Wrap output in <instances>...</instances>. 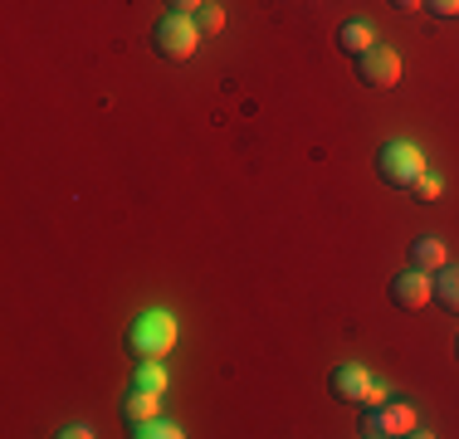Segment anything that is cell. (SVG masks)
Listing matches in <instances>:
<instances>
[{"instance_id":"obj_1","label":"cell","mask_w":459,"mask_h":439,"mask_svg":"<svg viewBox=\"0 0 459 439\" xmlns=\"http://www.w3.org/2000/svg\"><path fill=\"white\" fill-rule=\"evenodd\" d=\"M171 347H177V317L161 313V307L142 313L133 323V332H127V351H133L137 361H161Z\"/></svg>"},{"instance_id":"obj_9","label":"cell","mask_w":459,"mask_h":439,"mask_svg":"<svg viewBox=\"0 0 459 439\" xmlns=\"http://www.w3.org/2000/svg\"><path fill=\"white\" fill-rule=\"evenodd\" d=\"M411 263L415 269H425V273H435V269H445V245L435 235H420L411 245Z\"/></svg>"},{"instance_id":"obj_16","label":"cell","mask_w":459,"mask_h":439,"mask_svg":"<svg viewBox=\"0 0 459 439\" xmlns=\"http://www.w3.org/2000/svg\"><path fill=\"white\" fill-rule=\"evenodd\" d=\"M425 10H430V15H440V20H455L459 15V0H425Z\"/></svg>"},{"instance_id":"obj_11","label":"cell","mask_w":459,"mask_h":439,"mask_svg":"<svg viewBox=\"0 0 459 439\" xmlns=\"http://www.w3.org/2000/svg\"><path fill=\"white\" fill-rule=\"evenodd\" d=\"M157 405H161V395H152V391H133V395H127V405H123L127 425H142V420H157Z\"/></svg>"},{"instance_id":"obj_19","label":"cell","mask_w":459,"mask_h":439,"mask_svg":"<svg viewBox=\"0 0 459 439\" xmlns=\"http://www.w3.org/2000/svg\"><path fill=\"white\" fill-rule=\"evenodd\" d=\"M391 5H396V10H420L425 0H391Z\"/></svg>"},{"instance_id":"obj_18","label":"cell","mask_w":459,"mask_h":439,"mask_svg":"<svg viewBox=\"0 0 459 439\" xmlns=\"http://www.w3.org/2000/svg\"><path fill=\"white\" fill-rule=\"evenodd\" d=\"M93 430H89V425H69V430H59V439H89Z\"/></svg>"},{"instance_id":"obj_8","label":"cell","mask_w":459,"mask_h":439,"mask_svg":"<svg viewBox=\"0 0 459 439\" xmlns=\"http://www.w3.org/2000/svg\"><path fill=\"white\" fill-rule=\"evenodd\" d=\"M371 39H377V35H371V25H367V20H347V25L337 30V49H342V54H352V59H362V54L371 49Z\"/></svg>"},{"instance_id":"obj_7","label":"cell","mask_w":459,"mask_h":439,"mask_svg":"<svg viewBox=\"0 0 459 439\" xmlns=\"http://www.w3.org/2000/svg\"><path fill=\"white\" fill-rule=\"evenodd\" d=\"M391 303L406 307V313H420L425 303H435V279L425 269H406L391 279Z\"/></svg>"},{"instance_id":"obj_17","label":"cell","mask_w":459,"mask_h":439,"mask_svg":"<svg viewBox=\"0 0 459 439\" xmlns=\"http://www.w3.org/2000/svg\"><path fill=\"white\" fill-rule=\"evenodd\" d=\"M167 5H171V15H195L205 0H167Z\"/></svg>"},{"instance_id":"obj_12","label":"cell","mask_w":459,"mask_h":439,"mask_svg":"<svg viewBox=\"0 0 459 439\" xmlns=\"http://www.w3.org/2000/svg\"><path fill=\"white\" fill-rule=\"evenodd\" d=\"M133 391H152V395L167 391V371H161V361H142L137 376H133Z\"/></svg>"},{"instance_id":"obj_13","label":"cell","mask_w":459,"mask_h":439,"mask_svg":"<svg viewBox=\"0 0 459 439\" xmlns=\"http://www.w3.org/2000/svg\"><path fill=\"white\" fill-rule=\"evenodd\" d=\"M127 435H133V439H181V430H177L171 420H161V415H157V420H142V425H133Z\"/></svg>"},{"instance_id":"obj_10","label":"cell","mask_w":459,"mask_h":439,"mask_svg":"<svg viewBox=\"0 0 459 439\" xmlns=\"http://www.w3.org/2000/svg\"><path fill=\"white\" fill-rule=\"evenodd\" d=\"M435 303L445 307V313H459V269H435Z\"/></svg>"},{"instance_id":"obj_2","label":"cell","mask_w":459,"mask_h":439,"mask_svg":"<svg viewBox=\"0 0 459 439\" xmlns=\"http://www.w3.org/2000/svg\"><path fill=\"white\" fill-rule=\"evenodd\" d=\"M362 435H367V439H396V435H425V430H420V420H415L411 405H401V400H377V405H367Z\"/></svg>"},{"instance_id":"obj_3","label":"cell","mask_w":459,"mask_h":439,"mask_svg":"<svg viewBox=\"0 0 459 439\" xmlns=\"http://www.w3.org/2000/svg\"><path fill=\"white\" fill-rule=\"evenodd\" d=\"M377 176L386 185H415V176H425V157L420 147H411V142H386V147L377 151Z\"/></svg>"},{"instance_id":"obj_20","label":"cell","mask_w":459,"mask_h":439,"mask_svg":"<svg viewBox=\"0 0 459 439\" xmlns=\"http://www.w3.org/2000/svg\"><path fill=\"white\" fill-rule=\"evenodd\" d=\"M455 351H459V347H455Z\"/></svg>"},{"instance_id":"obj_14","label":"cell","mask_w":459,"mask_h":439,"mask_svg":"<svg viewBox=\"0 0 459 439\" xmlns=\"http://www.w3.org/2000/svg\"><path fill=\"white\" fill-rule=\"evenodd\" d=\"M195 30H201V35H215V30H225V10L201 5V10H195Z\"/></svg>"},{"instance_id":"obj_5","label":"cell","mask_w":459,"mask_h":439,"mask_svg":"<svg viewBox=\"0 0 459 439\" xmlns=\"http://www.w3.org/2000/svg\"><path fill=\"white\" fill-rule=\"evenodd\" d=\"M357 79L367 88H396L401 83V54L386 49V44H371L362 59H357Z\"/></svg>"},{"instance_id":"obj_15","label":"cell","mask_w":459,"mask_h":439,"mask_svg":"<svg viewBox=\"0 0 459 439\" xmlns=\"http://www.w3.org/2000/svg\"><path fill=\"white\" fill-rule=\"evenodd\" d=\"M411 191H415V201H440L445 181H440V176H430V171H425V176H415V185H411Z\"/></svg>"},{"instance_id":"obj_6","label":"cell","mask_w":459,"mask_h":439,"mask_svg":"<svg viewBox=\"0 0 459 439\" xmlns=\"http://www.w3.org/2000/svg\"><path fill=\"white\" fill-rule=\"evenodd\" d=\"M333 395H337V400H357V405H377V400H381V386L371 381L367 366L342 361V366L333 371Z\"/></svg>"},{"instance_id":"obj_4","label":"cell","mask_w":459,"mask_h":439,"mask_svg":"<svg viewBox=\"0 0 459 439\" xmlns=\"http://www.w3.org/2000/svg\"><path fill=\"white\" fill-rule=\"evenodd\" d=\"M152 44H157V54H161V59H177V64H186V59L195 54V44H201V30H195V20L171 15V20H161V25H157V35H152Z\"/></svg>"}]
</instances>
